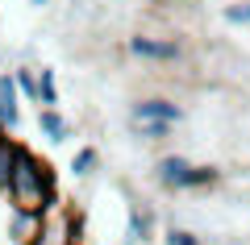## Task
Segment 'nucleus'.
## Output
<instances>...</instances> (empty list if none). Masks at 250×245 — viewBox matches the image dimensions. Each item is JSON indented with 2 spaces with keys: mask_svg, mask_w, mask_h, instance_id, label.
I'll return each instance as SVG.
<instances>
[{
  "mask_svg": "<svg viewBox=\"0 0 250 245\" xmlns=\"http://www.w3.org/2000/svg\"><path fill=\"white\" fill-rule=\"evenodd\" d=\"M184 108L167 96H146V100H134L129 104V121H163V125H179L184 121Z\"/></svg>",
  "mask_w": 250,
  "mask_h": 245,
  "instance_id": "nucleus-5",
  "label": "nucleus"
},
{
  "mask_svg": "<svg viewBox=\"0 0 250 245\" xmlns=\"http://www.w3.org/2000/svg\"><path fill=\"white\" fill-rule=\"evenodd\" d=\"M13 79H17V92L29 100V104H38V71L34 67H17L13 71Z\"/></svg>",
  "mask_w": 250,
  "mask_h": 245,
  "instance_id": "nucleus-14",
  "label": "nucleus"
},
{
  "mask_svg": "<svg viewBox=\"0 0 250 245\" xmlns=\"http://www.w3.org/2000/svg\"><path fill=\"white\" fill-rule=\"evenodd\" d=\"M125 50L142 62H179L184 58V46L175 38H150V34H134L125 38Z\"/></svg>",
  "mask_w": 250,
  "mask_h": 245,
  "instance_id": "nucleus-4",
  "label": "nucleus"
},
{
  "mask_svg": "<svg viewBox=\"0 0 250 245\" xmlns=\"http://www.w3.org/2000/svg\"><path fill=\"white\" fill-rule=\"evenodd\" d=\"M4 200H9V208H17V212H50V208H59V204H62L50 162L38 158L25 141L17 146V162H13Z\"/></svg>",
  "mask_w": 250,
  "mask_h": 245,
  "instance_id": "nucleus-1",
  "label": "nucleus"
},
{
  "mask_svg": "<svg viewBox=\"0 0 250 245\" xmlns=\"http://www.w3.org/2000/svg\"><path fill=\"white\" fill-rule=\"evenodd\" d=\"M38 233H42V212H17V208H9V225H4L9 245H34Z\"/></svg>",
  "mask_w": 250,
  "mask_h": 245,
  "instance_id": "nucleus-7",
  "label": "nucleus"
},
{
  "mask_svg": "<svg viewBox=\"0 0 250 245\" xmlns=\"http://www.w3.org/2000/svg\"><path fill=\"white\" fill-rule=\"evenodd\" d=\"M17 137H9V133H0V195L9 191V175H13V162H17Z\"/></svg>",
  "mask_w": 250,
  "mask_h": 245,
  "instance_id": "nucleus-11",
  "label": "nucleus"
},
{
  "mask_svg": "<svg viewBox=\"0 0 250 245\" xmlns=\"http://www.w3.org/2000/svg\"><path fill=\"white\" fill-rule=\"evenodd\" d=\"M125 245H129V241H125Z\"/></svg>",
  "mask_w": 250,
  "mask_h": 245,
  "instance_id": "nucleus-18",
  "label": "nucleus"
},
{
  "mask_svg": "<svg viewBox=\"0 0 250 245\" xmlns=\"http://www.w3.org/2000/svg\"><path fill=\"white\" fill-rule=\"evenodd\" d=\"M175 125H163V121H129V133L138 141H167Z\"/></svg>",
  "mask_w": 250,
  "mask_h": 245,
  "instance_id": "nucleus-13",
  "label": "nucleus"
},
{
  "mask_svg": "<svg viewBox=\"0 0 250 245\" xmlns=\"http://www.w3.org/2000/svg\"><path fill=\"white\" fill-rule=\"evenodd\" d=\"M125 241L129 245L154 241V212L146 204H129V212H125Z\"/></svg>",
  "mask_w": 250,
  "mask_h": 245,
  "instance_id": "nucleus-8",
  "label": "nucleus"
},
{
  "mask_svg": "<svg viewBox=\"0 0 250 245\" xmlns=\"http://www.w3.org/2000/svg\"><path fill=\"white\" fill-rule=\"evenodd\" d=\"M96 167H100V150L96 146H80L71 154V175L75 179H92V175H96Z\"/></svg>",
  "mask_w": 250,
  "mask_h": 245,
  "instance_id": "nucleus-10",
  "label": "nucleus"
},
{
  "mask_svg": "<svg viewBox=\"0 0 250 245\" xmlns=\"http://www.w3.org/2000/svg\"><path fill=\"white\" fill-rule=\"evenodd\" d=\"M21 125V92H17V79L13 71H0V129L4 133H17Z\"/></svg>",
  "mask_w": 250,
  "mask_h": 245,
  "instance_id": "nucleus-6",
  "label": "nucleus"
},
{
  "mask_svg": "<svg viewBox=\"0 0 250 245\" xmlns=\"http://www.w3.org/2000/svg\"><path fill=\"white\" fill-rule=\"evenodd\" d=\"M221 179V170L208 167V162H192L184 154H163L154 162V183L163 191H200V187H213Z\"/></svg>",
  "mask_w": 250,
  "mask_h": 245,
  "instance_id": "nucleus-2",
  "label": "nucleus"
},
{
  "mask_svg": "<svg viewBox=\"0 0 250 245\" xmlns=\"http://www.w3.org/2000/svg\"><path fill=\"white\" fill-rule=\"evenodd\" d=\"M34 245H83L80 237V212L71 204H59V208L42 212V233Z\"/></svg>",
  "mask_w": 250,
  "mask_h": 245,
  "instance_id": "nucleus-3",
  "label": "nucleus"
},
{
  "mask_svg": "<svg viewBox=\"0 0 250 245\" xmlns=\"http://www.w3.org/2000/svg\"><path fill=\"white\" fill-rule=\"evenodd\" d=\"M38 133L54 146H62V141H71V121L59 108H38Z\"/></svg>",
  "mask_w": 250,
  "mask_h": 245,
  "instance_id": "nucleus-9",
  "label": "nucleus"
},
{
  "mask_svg": "<svg viewBox=\"0 0 250 245\" xmlns=\"http://www.w3.org/2000/svg\"><path fill=\"white\" fill-rule=\"evenodd\" d=\"M38 108H59V79L50 67L38 71Z\"/></svg>",
  "mask_w": 250,
  "mask_h": 245,
  "instance_id": "nucleus-12",
  "label": "nucleus"
},
{
  "mask_svg": "<svg viewBox=\"0 0 250 245\" xmlns=\"http://www.w3.org/2000/svg\"><path fill=\"white\" fill-rule=\"evenodd\" d=\"M221 17L229 21V25H250V0H233V4H225Z\"/></svg>",
  "mask_w": 250,
  "mask_h": 245,
  "instance_id": "nucleus-16",
  "label": "nucleus"
},
{
  "mask_svg": "<svg viewBox=\"0 0 250 245\" xmlns=\"http://www.w3.org/2000/svg\"><path fill=\"white\" fill-rule=\"evenodd\" d=\"M163 245H205V241H200V237L192 233V228H184V225H171L167 233H163Z\"/></svg>",
  "mask_w": 250,
  "mask_h": 245,
  "instance_id": "nucleus-15",
  "label": "nucleus"
},
{
  "mask_svg": "<svg viewBox=\"0 0 250 245\" xmlns=\"http://www.w3.org/2000/svg\"><path fill=\"white\" fill-rule=\"evenodd\" d=\"M29 4H34V9H46V4H50V0H29Z\"/></svg>",
  "mask_w": 250,
  "mask_h": 245,
  "instance_id": "nucleus-17",
  "label": "nucleus"
}]
</instances>
